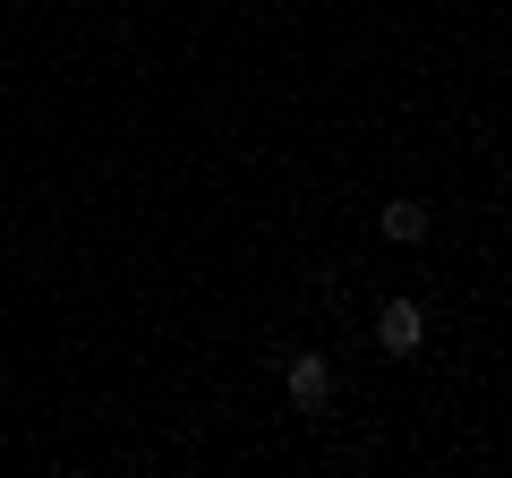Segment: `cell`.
Instances as JSON below:
<instances>
[{
  "mask_svg": "<svg viewBox=\"0 0 512 478\" xmlns=\"http://www.w3.org/2000/svg\"><path fill=\"white\" fill-rule=\"evenodd\" d=\"M376 231L393 239V248H419V239L436 231V214H427L419 197H384V214H376Z\"/></svg>",
  "mask_w": 512,
  "mask_h": 478,
  "instance_id": "3",
  "label": "cell"
},
{
  "mask_svg": "<svg viewBox=\"0 0 512 478\" xmlns=\"http://www.w3.org/2000/svg\"><path fill=\"white\" fill-rule=\"evenodd\" d=\"M376 342L393 350V359H419V350H427V308H419V299H402V291H393V299L376 308Z\"/></svg>",
  "mask_w": 512,
  "mask_h": 478,
  "instance_id": "2",
  "label": "cell"
},
{
  "mask_svg": "<svg viewBox=\"0 0 512 478\" xmlns=\"http://www.w3.org/2000/svg\"><path fill=\"white\" fill-rule=\"evenodd\" d=\"M282 385H291V410H299V419H325V402H333V359H325V350H291V359H282Z\"/></svg>",
  "mask_w": 512,
  "mask_h": 478,
  "instance_id": "1",
  "label": "cell"
}]
</instances>
